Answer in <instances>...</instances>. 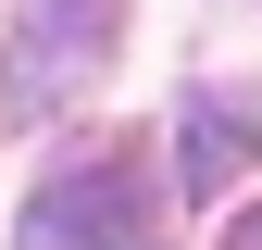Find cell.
<instances>
[{
    "mask_svg": "<svg viewBox=\"0 0 262 250\" xmlns=\"http://www.w3.org/2000/svg\"><path fill=\"white\" fill-rule=\"evenodd\" d=\"M125 50V0H13V50H0V113L50 125L88 75Z\"/></svg>",
    "mask_w": 262,
    "mask_h": 250,
    "instance_id": "6da1fadb",
    "label": "cell"
},
{
    "mask_svg": "<svg viewBox=\"0 0 262 250\" xmlns=\"http://www.w3.org/2000/svg\"><path fill=\"white\" fill-rule=\"evenodd\" d=\"M13 250H138V187H125L113 163H75V175H50L38 200H25Z\"/></svg>",
    "mask_w": 262,
    "mask_h": 250,
    "instance_id": "7a4b0ae2",
    "label": "cell"
},
{
    "mask_svg": "<svg viewBox=\"0 0 262 250\" xmlns=\"http://www.w3.org/2000/svg\"><path fill=\"white\" fill-rule=\"evenodd\" d=\"M175 163H187V187H225V175H250V163H262V125L225 100V88H200V100L175 113Z\"/></svg>",
    "mask_w": 262,
    "mask_h": 250,
    "instance_id": "3957f363",
    "label": "cell"
},
{
    "mask_svg": "<svg viewBox=\"0 0 262 250\" xmlns=\"http://www.w3.org/2000/svg\"><path fill=\"white\" fill-rule=\"evenodd\" d=\"M225 250H262V213H237V238H225Z\"/></svg>",
    "mask_w": 262,
    "mask_h": 250,
    "instance_id": "277c9868",
    "label": "cell"
}]
</instances>
